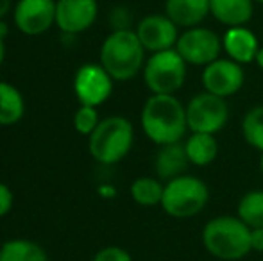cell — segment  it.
<instances>
[{
	"instance_id": "cell-1",
	"label": "cell",
	"mask_w": 263,
	"mask_h": 261,
	"mask_svg": "<svg viewBox=\"0 0 263 261\" xmlns=\"http://www.w3.org/2000/svg\"><path fill=\"white\" fill-rule=\"evenodd\" d=\"M140 124L145 136L158 147L183 142L188 134L186 104L176 95L151 93L140 113Z\"/></svg>"
},
{
	"instance_id": "cell-2",
	"label": "cell",
	"mask_w": 263,
	"mask_h": 261,
	"mask_svg": "<svg viewBox=\"0 0 263 261\" xmlns=\"http://www.w3.org/2000/svg\"><path fill=\"white\" fill-rule=\"evenodd\" d=\"M145 52L135 29L111 31L101 45L99 63L113 77V81L124 83L138 75L145 66Z\"/></svg>"
},
{
	"instance_id": "cell-3",
	"label": "cell",
	"mask_w": 263,
	"mask_h": 261,
	"mask_svg": "<svg viewBox=\"0 0 263 261\" xmlns=\"http://www.w3.org/2000/svg\"><path fill=\"white\" fill-rule=\"evenodd\" d=\"M201 240L206 251L222 261H238L253 252L251 227L233 215H220L206 222Z\"/></svg>"
},
{
	"instance_id": "cell-4",
	"label": "cell",
	"mask_w": 263,
	"mask_h": 261,
	"mask_svg": "<svg viewBox=\"0 0 263 261\" xmlns=\"http://www.w3.org/2000/svg\"><path fill=\"white\" fill-rule=\"evenodd\" d=\"M135 127L131 120L120 115L102 118L97 129L88 136V150L101 165H115L122 161L133 149Z\"/></svg>"
},
{
	"instance_id": "cell-5",
	"label": "cell",
	"mask_w": 263,
	"mask_h": 261,
	"mask_svg": "<svg viewBox=\"0 0 263 261\" xmlns=\"http://www.w3.org/2000/svg\"><path fill=\"white\" fill-rule=\"evenodd\" d=\"M210 190L202 179L184 174L165 183L161 208L172 218H192L206 208Z\"/></svg>"
},
{
	"instance_id": "cell-6",
	"label": "cell",
	"mask_w": 263,
	"mask_h": 261,
	"mask_svg": "<svg viewBox=\"0 0 263 261\" xmlns=\"http://www.w3.org/2000/svg\"><path fill=\"white\" fill-rule=\"evenodd\" d=\"M186 72L188 63L176 49L151 54L142 70L143 83L156 95H176L186 81Z\"/></svg>"
},
{
	"instance_id": "cell-7",
	"label": "cell",
	"mask_w": 263,
	"mask_h": 261,
	"mask_svg": "<svg viewBox=\"0 0 263 261\" xmlns=\"http://www.w3.org/2000/svg\"><path fill=\"white\" fill-rule=\"evenodd\" d=\"M186 120L190 132L217 134L224 129L229 120L228 101L210 91H201L188 101Z\"/></svg>"
},
{
	"instance_id": "cell-8",
	"label": "cell",
	"mask_w": 263,
	"mask_h": 261,
	"mask_svg": "<svg viewBox=\"0 0 263 261\" xmlns=\"http://www.w3.org/2000/svg\"><path fill=\"white\" fill-rule=\"evenodd\" d=\"M176 50L184 61L192 66H202L213 63L220 57L222 38L208 27H190L179 34Z\"/></svg>"
},
{
	"instance_id": "cell-9",
	"label": "cell",
	"mask_w": 263,
	"mask_h": 261,
	"mask_svg": "<svg viewBox=\"0 0 263 261\" xmlns=\"http://www.w3.org/2000/svg\"><path fill=\"white\" fill-rule=\"evenodd\" d=\"M113 77L106 72L101 63H86L76 72L73 93L81 106L104 104L113 93Z\"/></svg>"
},
{
	"instance_id": "cell-10",
	"label": "cell",
	"mask_w": 263,
	"mask_h": 261,
	"mask_svg": "<svg viewBox=\"0 0 263 261\" xmlns=\"http://www.w3.org/2000/svg\"><path fill=\"white\" fill-rule=\"evenodd\" d=\"M201 83L204 86V91H210L222 98L233 97L242 90L243 83H246L243 65L236 63L229 57H218L213 63L204 66Z\"/></svg>"
},
{
	"instance_id": "cell-11",
	"label": "cell",
	"mask_w": 263,
	"mask_h": 261,
	"mask_svg": "<svg viewBox=\"0 0 263 261\" xmlns=\"http://www.w3.org/2000/svg\"><path fill=\"white\" fill-rule=\"evenodd\" d=\"M13 22L25 36L45 34L55 24V0H18L13 6Z\"/></svg>"
},
{
	"instance_id": "cell-12",
	"label": "cell",
	"mask_w": 263,
	"mask_h": 261,
	"mask_svg": "<svg viewBox=\"0 0 263 261\" xmlns=\"http://www.w3.org/2000/svg\"><path fill=\"white\" fill-rule=\"evenodd\" d=\"M136 36L142 42L147 52H161V50L176 49L179 39V27L166 14L153 13L143 16L135 27Z\"/></svg>"
},
{
	"instance_id": "cell-13",
	"label": "cell",
	"mask_w": 263,
	"mask_h": 261,
	"mask_svg": "<svg viewBox=\"0 0 263 261\" xmlns=\"http://www.w3.org/2000/svg\"><path fill=\"white\" fill-rule=\"evenodd\" d=\"M99 16L97 0H55V25L63 34L88 31Z\"/></svg>"
},
{
	"instance_id": "cell-14",
	"label": "cell",
	"mask_w": 263,
	"mask_h": 261,
	"mask_svg": "<svg viewBox=\"0 0 263 261\" xmlns=\"http://www.w3.org/2000/svg\"><path fill=\"white\" fill-rule=\"evenodd\" d=\"M222 50L228 54L229 59L240 65H249L256 59L260 43H258L256 34L246 25L228 27V31L222 36Z\"/></svg>"
},
{
	"instance_id": "cell-15",
	"label": "cell",
	"mask_w": 263,
	"mask_h": 261,
	"mask_svg": "<svg viewBox=\"0 0 263 261\" xmlns=\"http://www.w3.org/2000/svg\"><path fill=\"white\" fill-rule=\"evenodd\" d=\"M188 167H190V159L186 156L183 142L161 145L154 156V174L163 183L184 175Z\"/></svg>"
},
{
	"instance_id": "cell-16",
	"label": "cell",
	"mask_w": 263,
	"mask_h": 261,
	"mask_svg": "<svg viewBox=\"0 0 263 261\" xmlns=\"http://www.w3.org/2000/svg\"><path fill=\"white\" fill-rule=\"evenodd\" d=\"M165 14L177 27H197L210 14V0H165Z\"/></svg>"
},
{
	"instance_id": "cell-17",
	"label": "cell",
	"mask_w": 263,
	"mask_h": 261,
	"mask_svg": "<svg viewBox=\"0 0 263 261\" xmlns=\"http://www.w3.org/2000/svg\"><path fill=\"white\" fill-rule=\"evenodd\" d=\"M210 14L226 27L247 25L254 14V0H210Z\"/></svg>"
},
{
	"instance_id": "cell-18",
	"label": "cell",
	"mask_w": 263,
	"mask_h": 261,
	"mask_svg": "<svg viewBox=\"0 0 263 261\" xmlns=\"http://www.w3.org/2000/svg\"><path fill=\"white\" fill-rule=\"evenodd\" d=\"M183 143L190 165H194V167H208V165H211L217 159L218 149H220L217 136L208 134V132H192Z\"/></svg>"
},
{
	"instance_id": "cell-19",
	"label": "cell",
	"mask_w": 263,
	"mask_h": 261,
	"mask_svg": "<svg viewBox=\"0 0 263 261\" xmlns=\"http://www.w3.org/2000/svg\"><path fill=\"white\" fill-rule=\"evenodd\" d=\"M25 115V101L16 86L0 81V126H14Z\"/></svg>"
},
{
	"instance_id": "cell-20",
	"label": "cell",
	"mask_w": 263,
	"mask_h": 261,
	"mask_svg": "<svg viewBox=\"0 0 263 261\" xmlns=\"http://www.w3.org/2000/svg\"><path fill=\"white\" fill-rule=\"evenodd\" d=\"M0 261H49V256L36 242L16 238L0 245Z\"/></svg>"
},
{
	"instance_id": "cell-21",
	"label": "cell",
	"mask_w": 263,
	"mask_h": 261,
	"mask_svg": "<svg viewBox=\"0 0 263 261\" xmlns=\"http://www.w3.org/2000/svg\"><path fill=\"white\" fill-rule=\"evenodd\" d=\"M131 197L136 204L153 208V206H161L163 192H165V183L158 177H138L131 183Z\"/></svg>"
},
{
	"instance_id": "cell-22",
	"label": "cell",
	"mask_w": 263,
	"mask_h": 261,
	"mask_svg": "<svg viewBox=\"0 0 263 261\" xmlns=\"http://www.w3.org/2000/svg\"><path fill=\"white\" fill-rule=\"evenodd\" d=\"M236 216L251 229L263 227V190H251L238 200Z\"/></svg>"
},
{
	"instance_id": "cell-23",
	"label": "cell",
	"mask_w": 263,
	"mask_h": 261,
	"mask_svg": "<svg viewBox=\"0 0 263 261\" xmlns=\"http://www.w3.org/2000/svg\"><path fill=\"white\" fill-rule=\"evenodd\" d=\"M240 129H242L243 139H246L253 149L261 152L263 150V104L254 106V108H251L249 111L243 115Z\"/></svg>"
},
{
	"instance_id": "cell-24",
	"label": "cell",
	"mask_w": 263,
	"mask_h": 261,
	"mask_svg": "<svg viewBox=\"0 0 263 261\" xmlns=\"http://www.w3.org/2000/svg\"><path fill=\"white\" fill-rule=\"evenodd\" d=\"M99 124H101V116H99V109L93 106H81L73 115V127L79 134L90 136L97 129Z\"/></svg>"
},
{
	"instance_id": "cell-25",
	"label": "cell",
	"mask_w": 263,
	"mask_h": 261,
	"mask_svg": "<svg viewBox=\"0 0 263 261\" xmlns=\"http://www.w3.org/2000/svg\"><path fill=\"white\" fill-rule=\"evenodd\" d=\"M109 25L113 31L133 29V13L125 6H115L109 11Z\"/></svg>"
},
{
	"instance_id": "cell-26",
	"label": "cell",
	"mask_w": 263,
	"mask_h": 261,
	"mask_svg": "<svg viewBox=\"0 0 263 261\" xmlns=\"http://www.w3.org/2000/svg\"><path fill=\"white\" fill-rule=\"evenodd\" d=\"M91 261H133V256L118 245H109V247L101 249Z\"/></svg>"
},
{
	"instance_id": "cell-27",
	"label": "cell",
	"mask_w": 263,
	"mask_h": 261,
	"mask_svg": "<svg viewBox=\"0 0 263 261\" xmlns=\"http://www.w3.org/2000/svg\"><path fill=\"white\" fill-rule=\"evenodd\" d=\"M13 202L14 197L11 188L7 185H4V183H0V216H6L13 209Z\"/></svg>"
},
{
	"instance_id": "cell-28",
	"label": "cell",
	"mask_w": 263,
	"mask_h": 261,
	"mask_svg": "<svg viewBox=\"0 0 263 261\" xmlns=\"http://www.w3.org/2000/svg\"><path fill=\"white\" fill-rule=\"evenodd\" d=\"M251 251L263 252V227L251 229Z\"/></svg>"
},
{
	"instance_id": "cell-29",
	"label": "cell",
	"mask_w": 263,
	"mask_h": 261,
	"mask_svg": "<svg viewBox=\"0 0 263 261\" xmlns=\"http://www.w3.org/2000/svg\"><path fill=\"white\" fill-rule=\"evenodd\" d=\"M7 24L0 20V66H2L4 59H6V36H7Z\"/></svg>"
},
{
	"instance_id": "cell-30",
	"label": "cell",
	"mask_w": 263,
	"mask_h": 261,
	"mask_svg": "<svg viewBox=\"0 0 263 261\" xmlns=\"http://www.w3.org/2000/svg\"><path fill=\"white\" fill-rule=\"evenodd\" d=\"M11 7H13V0H0V20H4L7 16Z\"/></svg>"
},
{
	"instance_id": "cell-31",
	"label": "cell",
	"mask_w": 263,
	"mask_h": 261,
	"mask_svg": "<svg viewBox=\"0 0 263 261\" xmlns=\"http://www.w3.org/2000/svg\"><path fill=\"white\" fill-rule=\"evenodd\" d=\"M254 63H256L260 68L263 70V47H260V50H258V54H256V59H254Z\"/></svg>"
},
{
	"instance_id": "cell-32",
	"label": "cell",
	"mask_w": 263,
	"mask_h": 261,
	"mask_svg": "<svg viewBox=\"0 0 263 261\" xmlns=\"http://www.w3.org/2000/svg\"><path fill=\"white\" fill-rule=\"evenodd\" d=\"M260 170H261V174H263V150L260 152Z\"/></svg>"
},
{
	"instance_id": "cell-33",
	"label": "cell",
	"mask_w": 263,
	"mask_h": 261,
	"mask_svg": "<svg viewBox=\"0 0 263 261\" xmlns=\"http://www.w3.org/2000/svg\"><path fill=\"white\" fill-rule=\"evenodd\" d=\"M254 2H258V4H263V0H254Z\"/></svg>"
}]
</instances>
